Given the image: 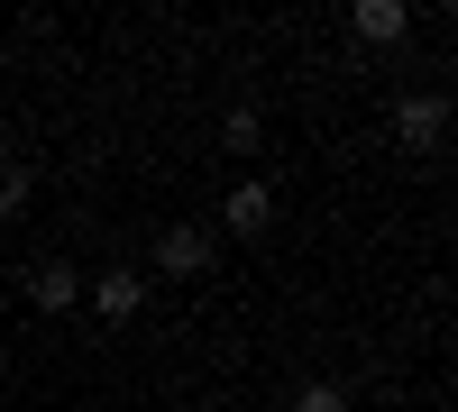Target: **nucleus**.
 <instances>
[{
	"label": "nucleus",
	"mask_w": 458,
	"mask_h": 412,
	"mask_svg": "<svg viewBox=\"0 0 458 412\" xmlns=\"http://www.w3.org/2000/svg\"><path fill=\"white\" fill-rule=\"evenodd\" d=\"M202 266H211V230L202 220H174L157 239V275H202Z\"/></svg>",
	"instance_id": "f03ea898"
},
{
	"label": "nucleus",
	"mask_w": 458,
	"mask_h": 412,
	"mask_svg": "<svg viewBox=\"0 0 458 412\" xmlns=\"http://www.w3.org/2000/svg\"><path fill=\"white\" fill-rule=\"evenodd\" d=\"M83 303H92L101 321H138V303H147V275H138V266H110L101 284H83Z\"/></svg>",
	"instance_id": "7ed1b4c3"
},
{
	"label": "nucleus",
	"mask_w": 458,
	"mask_h": 412,
	"mask_svg": "<svg viewBox=\"0 0 458 412\" xmlns=\"http://www.w3.org/2000/svg\"><path fill=\"white\" fill-rule=\"evenodd\" d=\"M440 129H449V101H440V92H412V101H394V138L412 147V156H431V147H440Z\"/></svg>",
	"instance_id": "f257e3e1"
},
{
	"label": "nucleus",
	"mask_w": 458,
	"mask_h": 412,
	"mask_svg": "<svg viewBox=\"0 0 458 412\" xmlns=\"http://www.w3.org/2000/svg\"><path fill=\"white\" fill-rule=\"evenodd\" d=\"M220 220H229V230H239V239H257L266 220H276V193H266V183H239V193L220 202Z\"/></svg>",
	"instance_id": "423d86ee"
},
{
	"label": "nucleus",
	"mask_w": 458,
	"mask_h": 412,
	"mask_svg": "<svg viewBox=\"0 0 458 412\" xmlns=\"http://www.w3.org/2000/svg\"><path fill=\"white\" fill-rule=\"evenodd\" d=\"M349 28L367 37V46H394V37L412 28V10H403V0H358V10H349Z\"/></svg>",
	"instance_id": "39448f33"
},
{
	"label": "nucleus",
	"mask_w": 458,
	"mask_h": 412,
	"mask_svg": "<svg viewBox=\"0 0 458 412\" xmlns=\"http://www.w3.org/2000/svg\"><path fill=\"white\" fill-rule=\"evenodd\" d=\"M293 412H349V394H339L330 376H312V385H302V394H293Z\"/></svg>",
	"instance_id": "6e6552de"
},
{
	"label": "nucleus",
	"mask_w": 458,
	"mask_h": 412,
	"mask_svg": "<svg viewBox=\"0 0 458 412\" xmlns=\"http://www.w3.org/2000/svg\"><path fill=\"white\" fill-rule=\"evenodd\" d=\"M28 193H37V174H28V165L10 156V147H0V220H10V211H19Z\"/></svg>",
	"instance_id": "0eeeda50"
},
{
	"label": "nucleus",
	"mask_w": 458,
	"mask_h": 412,
	"mask_svg": "<svg viewBox=\"0 0 458 412\" xmlns=\"http://www.w3.org/2000/svg\"><path fill=\"white\" fill-rule=\"evenodd\" d=\"M28 303L37 312H73V303H83V275H73L64 256H37V266H28Z\"/></svg>",
	"instance_id": "20e7f679"
}]
</instances>
